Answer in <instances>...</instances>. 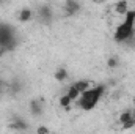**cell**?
<instances>
[{
  "label": "cell",
  "mask_w": 135,
  "mask_h": 134,
  "mask_svg": "<svg viewBox=\"0 0 135 134\" xmlns=\"http://www.w3.org/2000/svg\"><path fill=\"white\" fill-rule=\"evenodd\" d=\"M104 92H105V87H104V85H96V87L88 88V90L83 92V93L80 95V98L77 100L79 107L83 109V110H93V109L98 106L99 100L102 98Z\"/></svg>",
  "instance_id": "cell-1"
},
{
  "label": "cell",
  "mask_w": 135,
  "mask_h": 134,
  "mask_svg": "<svg viewBox=\"0 0 135 134\" xmlns=\"http://www.w3.org/2000/svg\"><path fill=\"white\" fill-rule=\"evenodd\" d=\"M135 30V10H129L123 19V22L115 30V39L118 43H124L129 38H132Z\"/></svg>",
  "instance_id": "cell-2"
},
{
  "label": "cell",
  "mask_w": 135,
  "mask_h": 134,
  "mask_svg": "<svg viewBox=\"0 0 135 134\" xmlns=\"http://www.w3.org/2000/svg\"><path fill=\"white\" fill-rule=\"evenodd\" d=\"M107 66L108 68H116L118 66V59H116V57H110V59L107 60Z\"/></svg>",
  "instance_id": "cell-11"
},
{
  "label": "cell",
  "mask_w": 135,
  "mask_h": 134,
  "mask_svg": "<svg viewBox=\"0 0 135 134\" xmlns=\"http://www.w3.org/2000/svg\"><path fill=\"white\" fill-rule=\"evenodd\" d=\"M129 10H131V8H129V3H127V2H118V3L115 5V13L119 14V16H126V13H127Z\"/></svg>",
  "instance_id": "cell-3"
},
{
  "label": "cell",
  "mask_w": 135,
  "mask_h": 134,
  "mask_svg": "<svg viewBox=\"0 0 135 134\" xmlns=\"http://www.w3.org/2000/svg\"><path fill=\"white\" fill-rule=\"evenodd\" d=\"M79 8H80V5H79L77 2H72V0H68L66 2V13L68 14H74V13H77Z\"/></svg>",
  "instance_id": "cell-8"
},
{
  "label": "cell",
  "mask_w": 135,
  "mask_h": 134,
  "mask_svg": "<svg viewBox=\"0 0 135 134\" xmlns=\"http://www.w3.org/2000/svg\"><path fill=\"white\" fill-rule=\"evenodd\" d=\"M0 93H2V85H0Z\"/></svg>",
  "instance_id": "cell-13"
},
{
  "label": "cell",
  "mask_w": 135,
  "mask_h": 134,
  "mask_svg": "<svg viewBox=\"0 0 135 134\" xmlns=\"http://www.w3.org/2000/svg\"><path fill=\"white\" fill-rule=\"evenodd\" d=\"M17 17H19V21H21V22H28V21L33 17V11H32V10H28V8H24V10H21V11H19Z\"/></svg>",
  "instance_id": "cell-4"
},
{
  "label": "cell",
  "mask_w": 135,
  "mask_h": 134,
  "mask_svg": "<svg viewBox=\"0 0 135 134\" xmlns=\"http://www.w3.org/2000/svg\"><path fill=\"white\" fill-rule=\"evenodd\" d=\"M134 118V112L131 110V109H126L124 112H121V115L118 117V122L121 123V125H126L127 122H131Z\"/></svg>",
  "instance_id": "cell-6"
},
{
  "label": "cell",
  "mask_w": 135,
  "mask_h": 134,
  "mask_svg": "<svg viewBox=\"0 0 135 134\" xmlns=\"http://www.w3.org/2000/svg\"><path fill=\"white\" fill-rule=\"evenodd\" d=\"M36 134H50V131H49V128L47 126H38L36 128Z\"/></svg>",
  "instance_id": "cell-12"
},
{
  "label": "cell",
  "mask_w": 135,
  "mask_h": 134,
  "mask_svg": "<svg viewBox=\"0 0 135 134\" xmlns=\"http://www.w3.org/2000/svg\"><path fill=\"white\" fill-rule=\"evenodd\" d=\"M71 102H72V101L69 100V98H68V95L66 93H65V95H63V96H61V98H60V106H61V107H65V109H69V106H71Z\"/></svg>",
  "instance_id": "cell-10"
},
{
  "label": "cell",
  "mask_w": 135,
  "mask_h": 134,
  "mask_svg": "<svg viewBox=\"0 0 135 134\" xmlns=\"http://www.w3.org/2000/svg\"><path fill=\"white\" fill-rule=\"evenodd\" d=\"M66 77H68V71L65 69V68H60V69L55 71V79H57V81L61 82V81H65Z\"/></svg>",
  "instance_id": "cell-9"
},
{
  "label": "cell",
  "mask_w": 135,
  "mask_h": 134,
  "mask_svg": "<svg viewBox=\"0 0 135 134\" xmlns=\"http://www.w3.org/2000/svg\"><path fill=\"white\" fill-rule=\"evenodd\" d=\"M72 85L80 92V95H82L83 92H86L88 88H91V87H93L90 81H83V79H82V81H77V82H75V84H72Z\"/></svg>",
  "instance_id": "cell-5"
},
{
  "label": "cell",
  "mask_w": 135,
  "mask_h": 134,
  "mask_svg": "<svg viewBox=\"0 0 135 134\" xmlns=\"http://www.w3.org/2000/svg\"><path fill=\"white\" fill-rule=\"evenodd\" d=\"M66 95H68V98L71 101H77L79 98H80V92L74 87V85H71L69 88H68V92H66Z\"/></svg>",
  "instance_id": "cell-7"
}]
</instances>
